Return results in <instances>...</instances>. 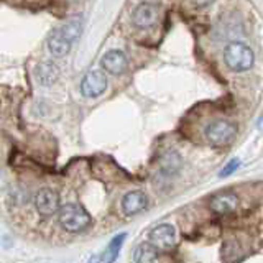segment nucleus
I'll use <instances>...</instances> for the list:
<instances>
[{
    "label": "nucleus",
    "instance_id": "nucleus-6",
    "mask_svg": "<svg viewBox=\"0 0 263 263\" xmlns=\"http://www.w3.org/2000/svg\"><path fill=\"white\" fill-rule=\"evenodd\" d=\"M35 205L41 216H53L60 211V196L53 189L43 187L36 193Z\"/></svg>",
    "mask_w": 263,
    "mask_h": 263
},
{
    "label": "nucleus",
    "instance_id": "nucleus-1",
    "mask_svg": "<svg viewBox=\"0 0 263 263\" xmlns=\"http://www.w3.org/2000/svg\"><path fill=\"white\" fill-rule=\"evenodd\" d=\"M224 61L230 71L243 72L253 66L255 56L250 46H247L242 41H232L224 49Z\"/></svg>",
    "mask_w": 263,
    "mask_h": 263
},
{
    "label": "nucleus",
    "instance_id": "nucleus-2",
    "mask_svg": "<svg viewBox=\"0 0 263 263\" xmlns=\"http://www.w3.org/2000/svg\"><path fill=\"white\" fill-rule=\"evenodd\" d=\"M205 140L212 145V146H226L229 145L237 135V125L229 120L219 119L211 122L204 130Z\"/></svg>",
    "mask_w": 263,
    "mask_h": 263
},
{
    "label": "nucleus",
    "instance_id": "nucleus-16",
    "mask_svg": "<svg viewBox=\"0 0 263 263\" xmlns=\"http://www.w3.org/2000/svg\"><path fill=\"white\" fill-rule=\"evenodd\" d=\"M238 166H240V161H238V158H234V160H230L227 164H226V166H224V170H222L220 171V178H226V176H230V175H232V173L238 168Z\"/></svg>",
    "mask_w": 263,
    "mask_h": 263
},
{
    "label": "nucleus",
    "instance_id": "nucleus-14",
    "mask_svg": "<svg viewBox=\"0 0 263 263\" xmlns=\"http://www.w3.org/2000/svg\"><path fill=\"white\" fill-rule=\"evenodd\" d=\"M125 237L127 234H119L117 237H114L112 238V242L107 245V249L102 255V260L105 263H114L115 260H117L119 257V253H120V249H122V245H123V240H125Z\"/></svg>",
    "mask_w": 263,
    "mask_h": 263
},
{
    "label": "nucleus",
    "instance_id": "nucleus-13",
    "mask_svg": "<svg viewBox=\"0 0 263 263\" xmlns=\"http://www.w3.org/2000/svg\"><path fill=\"white\" fill-rule=\"evenodd\" d=\"M36 78H38V82L43 86H49L53 84L58 78V69L54 68V64L51 63H43L40 64L36 68Z\"/></svg>",
    "mask_w": 263,
    "mask_h": 263
},
{
    "label": "nucleus",
    "instance_id": "nucleus-15",
    "mask_svg": "<svg viewBox=\"0 0 263 263\" xmlns=\"http://www.w3.org/2000/svg\"><path fill=\"white\" fill-rule=\"evenodd\" d=\"M58 31H60L61 35L69 41V43H72V41L76 40V38H79V35H81V31H82V23H81L79 18H72V20H68V22H66Z\"/></svg>",
    "mask_w": 263,
    "mask_h": 263
},
{
    "label": "nucleus",
    "instance_id": "nucleus-4",
    "mask_svg": "<svg viewBox=\"0 0 263 263\" xmlns=\"http://www.w3.org/2000/svg\"><path fill=\"white\" fill-rule=\"evenodd\" d=\"M150 243L156 250H170L176 243V230L171 224H161L150 232Z\"/></svg>",
    "mask_w": 263,
    "mask_h": 263
},
{
    "label": "nucleus",
    "instance_id": "nucleus-11",
    "mask_svg": "<svg viewBox=\"0 0 263 263\" xmlns=\"http://www.w3.org/2000/svg\"><path fill=\"white\" fill-rule=\"evenodd\" d=\"M48 48L53 56H66L71 49V43L61 35L60 31L54 30L48 38Z\"/></svg>",
    "mask_w": 263,
    "mask_h": 263
},
{
    "label": "nucleus",
    "instance_id": "nucleus-12",
    "mask_svg": "<svg viewBox=\"0 0 263 263\" xmlns=\"http://www.w3.org/2000/svg\"><path fill=\"white\" fill-rule=\"evenodd\" d=\"M156 260H158V250L150 242L140 243L134 252L135 263H156Z\"/></svg>",
    "mask_w": 263,
    "mask_h": 263
},
{
    "label": "nucleus",
    "instance_id": "nucleus-3",
    "mask_svg": "<svg viewBox=\"0 0 263 263\" xmlns=\"http://www.w3.org/2000/svg\"><path fill=\"white\" fill-rule=\"evenodd\" d=\"M60 222L68 232H81L90 224L89 214L78 204H64L60 209Z\"/></svg>",
    "mask_w": 263,
    "mask_h": 263
},
{
    "label": "nucleus",
    "instance_id": "nucleus-5",
    "mask_svg": "<svg viewBox=\"0 0 263 263\" xmlns=\"http://www.w3.org/2000/svg\"><path fill=\"white\" fill-rule=\"evenodd\" d=\"M158 20V5L143 2L135 7L134 13H132V22L138 28H150Z\"/></svg>",
    "mask_w": 263,
    "mask_h": 263
},
{
    "label": "nucleus",
    "instance_id": "nucleus-18",
    "mask_svg": "<svg viewBox=\"0 0 263 263\" xmlns=\"http://www.w3.org/2000/svg\"><path fill=\"white\" fill-rule=\"evenodd\" d=\"M258 128L263 130V114H261V117L258 119Z\"/></svg>",
    "mask_w": 263,
    "mask_h": 263
},
{
    "label": "nucleus",
    "instance_id": "nucleus-7",
    "mask_svg": "<svg viewBox=\"0 0 263 263\" xmlns=\"http://www.w3.org/2000/svg\"><path fill=\"white\" fill-rule=\"evenodd\" d=\"M107 87V78L102 71H90L87 72L81 82V92L86 97L101 96Z\"/></svg>",
    "mask_w": 263,
    "mask_h": 263
},
{
    "label": "nucleus",
    "instance_id": "nucleus-8",
    "mask_svg": "<svg viewBox=\"0 0 263 263\" xmlns=\"http://www.w3.org/2000/svg\"><path fill=\"white\" fill-rule=\"evenodd\" d=\"M148 204V199L145 193L142 191H130L123 196L122 199V209L127 216H135V214L142 212Z\"/></svg>",
    "mask_w": 263,
    "mask_h": 263
},
{
    "label": "nucleus",
    "instance_id": "nucleus-17",
    "mask_svg": "<svg viewBox=\"0 0 263 263\" xmlns=\"http://www.w3.org/2000/svg\"><path fill=\"white\" fill-rule=\"evenodd\" d=\"M102 261V258L99 257V255H92V257L89 258V263H101Z\"/></svg>",
    "mask_w": 263,
    "mask_h": 263
},
{
    "label": "nucleus",
    "instance_id": "nucleus-9",
    "mask_svg": "<svg viewBox=\"0 0 263 263\" xmlns=\"http://www.w3.org/2000/svg\"><path fill=\"white\" fill-rule=\"evenodd\" d=\"M238 208V197L234 193H224L217 194L211 201V209L219 214V216H226V214H232Z\"/></svg>",
    "mask_w": 263,
    "mask_h": 263
},
{
    "label": "nucleus",
    "instance_id": "nucleus-10",
    "mask_svg": "<svg viewBox=\"0 0 263 263\" xmlns=\"http://www.w3.org/2000/svg\"><path fill=\"white\" fill-rule=\"evenodd\" d=\"M101 64L107 72L122 74L127 69V58L122 51H119V49H114V51H109L104 54Z\"/></svg>",
    "mask_w": 263,
    "mask_h": 263
}]
</instances>
